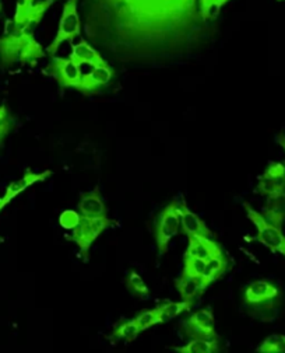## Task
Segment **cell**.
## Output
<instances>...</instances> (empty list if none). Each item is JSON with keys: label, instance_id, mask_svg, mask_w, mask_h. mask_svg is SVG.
Returning <instances> with one entry per match:
<instances>
[{"label": "cell", "instance_id": "1", "mask_svg": "<svg viewBox=\"0 0 285 353\" xmlns=\"http://www.w3.org/2000/svg\"><path fill=\"white\" fill-rule=\"evenodd\" d=\"M83 27L95 48L134 65L195 54L214 38L199 0H81Z\"/></svg>", "mask_w": 285, "mask_h": 353}, {"label": "cell", "instance_id": "2", "mask_svg": "<svg viewBox=\"0 0 285 353\" xmlns=\"http://www.w3.org/2000/svg\"><path fill=\"white\" fill-rule=\"evenodd\" d=\"M54 2L56 0L35 2L23 19L8 20L5 34L0 37V66L5 69L14 65L34 68L45 57L42 46L35 39V30Z\"/></svg>", "mask_w": 285, "mask_h": 353}, {"label": "cell", "instance_id": "3", "mask_svg": "<svg viewBox=\"0 0 285 353\" xmlns=\"http://www.w3.org/2000/svg\"><path fill=\"white\" fill-rule=\"evenodd\" d=\"M244 303L253 319L270 323L275 320L278 314L282 296L279 289L273 282L259 279L246 286Z\"/></svg>", "mask_w": 285, "mask_h": 353}, {"label": "cell", "instance_id": "4", "mask_svg": "<svg viewBox=\"0 0 285 353\" xmlns=\"http://www.w3.org/2000/svg\"><path fill=\"white\" fill-rule=\"evenodd\" d=\"M111 225H114V222L108 216L107 217L81 216L78 226L72 230L69 240L76 243L81 256L87 261L89 255V248L94 244V241L97 240L98 236H101Z\"/></svg>", "mask_w": 285, "mask_h": 353}, {"label": "cell", "instance_id": "5", "mask_svg": "<svg viewBox=\"0 0 285 353\" xmlns=\"http://www.w3.org/2000/svg\"><path fill=\"white\" fill-rule=\"evenodd\" d=\"M78 2L80 0H67L62 10V17L59 21L58 32L51 46L46 48V52L54 57L63 42L69 41L73 43V39L81 35V19L78 13Z\"/></svg>", "mask_w": 285, "mask_h": 353}, {"label": "cell", "instance_id": "6", "mask_svg": "<svg viewBox=\"0 0 285 353\" xmlns=\"http://www.w3.org/2000/svg\"><path fill=\"white\" fill-rule=\"evenodd\" d=\"M179 229H180L179 202L175 199L162 209L154 225V239H156V244L160 255H164L168 251L169 243L178 234Z\"/></svg>", "mask_w": 285, "mask_h": 353}, {"label": "cell", "instance_id": "7", "mask_svg": "<svg viewBox=\"0 0 285 353\" xmlns=\"http://www.w3.org/2000/svg\"><path fill=\"white\" fill-rule=\"evenodd\" d=\"M244 208L249 220L257 230L256 240L267 247L270 251L285 256V234L282 233V230L267 222L266 217L260 212L255 210L248 202L244 203Z\"/></svg>", "mask_w": 285, "mask_h": 353}, {"label": "cell", "instance_id": "8", "mask_svg": "<svg viewBox=\"0 0 285 353\" xmlns=\"http://www.w3.org/2000/svg\"><path fill=\"white\" fill-rule=\"evenodd\" d=\"M43 74L54 77L63 88H76V90H78L83 77L81 66H78L70 58H61L55 55L46 65Z\"/></svg>", "mask_w": 285, "mask_h": 353}, {"label": "cell", "instance_id": "9", "mask_svg": "<svg viewBox=\"0 0 285 353\" xmlns=\"http://www.w3.org/2000/svg\"><path fill=\"white\" fill-rule=\"evenodd\" d=\"M183 334L190 339L215 338V320L211 308H202L184 320Z\"/></svg>", "mask_w": 285, "mask_h": 353}, {"label": "cell", "instance_id": "10", "mask_svg": "<svg viewBox=\"0 0 285 353\" xmlns=\"http://www.w3.org/2000/svg\"><path fill=\"white\" fill-rule=\"evenodd\" d=\"M257 192L266 198L277 196L285 192V164L270 163L259 176Z\"/></svg>", "mask_w": 285, "mask_h": 353}, {"label": "cell", "instance_id": "11", "mask_svg": "<svg viewBox=\"0 0 285 353\" xmlns=\"http://www.w3.org/2000/svg\"><path fill=\"white\" fill-rule=\"evenodd\" d=\"M115 76V72L109 63L94 66L91 72L83 74L78 92L84 96H92L100 93L104 87H107Z\"/></svg>", "mask_w": 285, "mask_h": 353}, {"label": "cell", "instance_id": "12", "mask_svg": "<svg viewBox=\"0 0 285 353\" xmlns=\"http://www.w3.org/2000/svg\"><path fill=\"white\" fill-rule=\"evenodd\" d=\"M179 214H180V229L183 234H186L187 237H193V236L213 237V233L207 228V225L193 210H190L187 208L183 199H180L179 202Z\"/></svg>", "mask_w": 285, "mask_h": 353}, {"label": "cell", "instance_id": "13", "mask_svg": "<svg viewBox=\"0 0 285 353\" xmlns=\"http://www.w3.org/2000/svg\"><path fill=\"white\" fill-rule=\"evenodd\" d=\"M52 175V171L51 170H46L43 172H34L31 171L30 168L25 171V174L21 176L20 180L17 181H13L9 184L6 192H5V196L2 198V206H8V203H10L17 195H20L21 192H24L28 187L36 184V183H41V181H45L50 179V176Z\"/></svg>", "mask_w": 285, "mask_h": 353}, {"label": "cell", "instance_id": "14", "mask_svg": "<svg viewBox=\"0 0 285 353\" xmlns=\"http://www.w3.org/2000/svg\"><path fill=\"white\" fill-rule=\"evenodd\" d=\"M72 54H70V59L73 62H76L78 66L81 65H88L91 68L94 66H101V65H107L108 62L104 59V57L101 55L100 51L95 50L94 46H91L89 41L81 39L78 43H72Z\"/></svg>", "mask_w": 285, "mask_h": 353}, {"label": "cell", "instance_id": "15", "mask_svg": "<svg viewBox=\"0 0 285 353\" xmlns=\"http://www.w3.org/2000/svg\"><path fill=\"white\" fill-rule=\"evenodd\" d=\"M78 212L81 216L85 217H107L108 210L107 206L101 198L100 188H94L89 192L81 194L80 202H78Z\"/></svg>", "mask_w": 285, "mask_h": 353}, {"label": "cell", "instance_id": "16", "mask_svg": "<svg viewBox=\"0 0 285 353\" xmlns=\"http://www.w3.org/2000/svg\"><path fill=\"white\" fill-rule=\"evenodd\" d=\"M224 252L220 243L206 236H193L189 237V245L184 255H192L202 259H209L217 254Z\"/></svg>", "mask_w": 285, "mask_h": 353}, {"label": "cell", "instance_id": "17", "mask_svg": "<svg viewBox=\"0 0 285 353\" xmlns=\"http://www.w3.org/2000/svg\"><path fill=\"white\" fill-rule=\"evenodd\" d=\"M175 286L178 289L182 300L189 301L192 304L209 288V285L204 282L203 276H187L183 274L175 282Z\"/></svg>", "mask_w": 285, "mask_h": 353}, {"label": "cell", "instance_id": "18", "mask_svg": "<svg viewBox=\"0 0 285 353\" xmlns=\"http://www.w3.org/2000/svg\"><path fill=\"white\" fill-rule=\"evenodd\" d=\"M260 213L266 217L267 222L282 229V225L285 222V192L277 196L267 198V202Z\"/></svg>", "mask_w": 285, "mask_h": 353}, {"label": "cell", "instance_id": "19", "mask_svg": "<svg viewBox=\"0 0 285 353\" xmlns=\"http://www.w3.org/2000/svg\"><path fill=\"white\" fill-rule=\"evenodd\" d=\"M222 350V345L215 338H195L189 341L186 345L175 347V352L178 353H217Z\"/></svg>", "mask_w": 285, "mask_h": 353}, {"label": "cell", "instance_id": "20", "mask_svg": "<svg viewBox=\"0 0 285 353\" xmlns=\"http://www.w3.org/2000/svg\"><path fill=\"white\" fill-rule=\"evenodd\" d=\"M229 261L224 252L217 254L206 261V270L203 274L204 282L210 286L213 282H215L218 278H221L226 270H228Z\"/></svg>", "mask_w": 285, "mask_h": 353}, {"label": "cell", "instance_id": "21", "mask_svg": "<svg viewBox=\"0 0 285 353\" xmlns=\"http://www.w3.org/2000/svg\"><path fill=\"white\" fill-rule=\"evenodd\" d=\"M193 304L189 301H167L158 305V310L161 313V321L162 323H168L176 317H179L180 314H183L184 312H189L190 307Z\"/></svg>", "mask_w": 285, "mask_h": 353}, {"label": "cell", "instance_id": "22", "mask_svg": "<svg viewBox=\"0 0 285 353\" xmlns=\"http://www.w3.org/2000/svg\"><path fill=\"white\" fill-rule=\"evenodd\" d=\"M138 334H140V328H138L137 323L134 321V319L125 320L114 328V331L111 334V339L131 342L138 336Z\"/></svg>", "mask_w": 285, "mask_h": 353}, {"label": "cell", "instance_id": "23", "mask_svg": "<svg viewBox=\"0 0 285 353\" xmlns=\"http://www.w3.org/2000/svg\"><path fill=\"white\" fill-rule=\"evenodd\" d=\"M126 288L129 289V292H131L134 296L140 297V299H147L150 296V290L149 286L146 285L145 279H142L137 272L130 271L127 272L126 276Z\"/></svg>", "mask_w": 285, "mask_h": 353}, {"label": "cell", "instance_id": "24", "mask_svg": "<svg viewBox=\"0 0 285 353\" xmlns=\"http://www.w3.org/2000/svg\"><path fill=\"white\" fill-rule=\"evenodd\" d=\"M206 261L207 259H202L192 255H184L182 274L187 276H203L206 270Z\"/></svg>", "mask_w": 285, "mask_h": 353}, {"label": "cell", "instance_id": "25", "mask_svg": "<svg viewBox=\"0 0 285 353\" xmlns=\"http://www.w3.org/2000/svg\"><path fill=\"white\" fill-rule=\"evenodd\" d=\"M134 321L137 323L138 328H140V332L146 331L149 328H151L153 325H157V324H162L161 321V313L157 308H153V310H145L138 313L136 317H134Z\"/></svg>", "mask_w": 285, "mask_h": 353}, {"label": "cell", "instance_id": "26", "mask_svg": "<svg viewBox=\"0 0 285 353\" xmlns=\"http://www.w3.org/2000/svg\"><path fill=\"white\" fill-rule=\"evenodd\" d=\"M259 353H284L285 352V335L273 334L267 336L259 346Z\"/></svg>", "mask_w": 285, "mask_h": 353}, {"label": "cell", "instance_id": "27", "mask_svg": "<svg viewBox=\"0 0 285 353\" xmlns=\"http://www.w3.org/2000/svg\"><path fill=\"white\" fill-rule=\"evenodd\" d=\"M229 0H199V10L200 16L204 21L213 23L217 16L213 14V10H215V14L221 10V8L228 3Z\"/></svg>", "mask_w": 285, "mask_h": 353}, {"label": "cell", "instance_id": "28", "mask_svg": "<svg viewBox=\"0 0 285 353\" xmlns=\"http://www.w3.org/2000/svg\"><path fill=\"white\" fill-rule=\"evenodd\" d=\"M14 121L6 105H0V145L3 143L9 132L13 129Z\"/></svg>", "mask_w": 285, "mask_h": 353}, {"label": "cell", "instance_id": "29", "mask_svg": "<svg viewBox=\"0 0 285 353\" xmlns=\"http://www.w3.org/2000/svg\"><path fill=\"white\" fill-rule=\"evenodd\" d=\"M81 220L80 212L76 210H65L59 216V223L65 230H73L78 226Z\"/></svg>", "mask_w": 285, "mask_h": 353}, {"label": "cell", "instance_id": "30", "mask_svg": "<svg viewBox=\"0 0 285 353\" xmlns=\"http://www.w3.org/2000/svg\"><path fill=\"white\" fill-rule=\"evenodd\" d=\"M36 0H17L16 2V13H14V19L13 20H19L23 19L27 12L35 5Z\"/></svg>", "mask_w": 285, "mask_h": 353}, {"label": "cell", "instance_id": "31", "mask_svg": "<svg viewBox=\"0 0 285 353\" xmlns=\"http://www.w3.org/2000/svg\"><path fill=\"white\" fill-rule=\"evenodd\" d=\"M277 143L282 148V150L285 152V134L284 132H281V134L277 135Z\"/></svg>", "mask_w": 285, "mask_h": 353}, {"label": "cell", "instance_id": "32", "mask_svg": "<svg viewBox=\"0 0 285 353\" xmlns=\"http://www.w3.org/2000/svg\"><path fill=\"white\" fill-rule=\"evenodd\" d=\"M2 13H3V3L2 0H0V16H2Z\"/></svg>", "mask_w": 285, "mask_h": 353}, {"label": "cell", "instance_id": "33", "mask_svg": "<svg viewBox=\"0 0 285 353\" xmlns=\"http://www.w3.org/2000/svg\"><path fill=\"white\" fill-rule=\"evenodd\" d=\"M3 209V206H2V198H0V210Z\"/></svg>", "mask_w": 285, "mask_h": 353}, {"label": "cell", "instance_id": "34", "mask_svg": "<svg viewBox=\"0 0 285 353\" xmlns=\"http://www.w3.org/2000/svg\"><path fill=\"white\" fill-rule=\"evenodd\" d=\"M0 243H3V239H2V237H0Z\"/></svg>", "mask_w": 285, "mask_h": 353}, {"label": "cell", "instance_id": "35", "mask_svg": "<svg viewBox=\"0 0 285 353\" xmlns=\"http://www.w3.org/2000/svg\"><path fill=\"white\" fill-rule=\"evenodd\" d=\"M277 2H285V0H277Z\"/></svg>", "mask_w": 285, "mask_h": 353}]
</instances>
